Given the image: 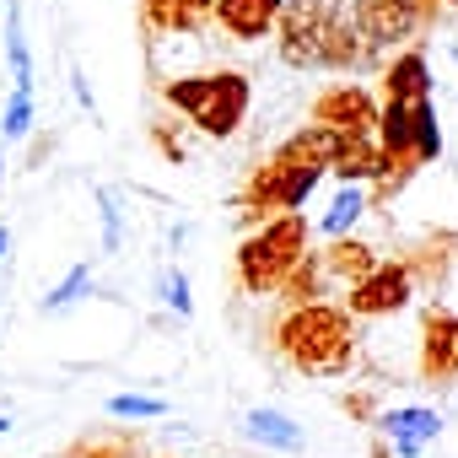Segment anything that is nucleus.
Listing matches in <instances>:
<instances>
[{"mask_svg":"<svg viewBox=\"0 0 458 458\" xmlns=\"http://www.w3.org/2000/svg\"><path fill=\"white\" fill-rule=\"evenodd\" d=\"M276 49L292 71H372L377 49L356 28L351 0H281Z\"/></svg>","mask_w":458,"mask_h":458,"instance_id":"f257e3e1","label":"nucleus"},{"mask_svg":"<svg viewBox=\"0 0 458 458\" xmlns=\"http://www.w3.org/2000/svg\"><path fill=\"white\" fill-rule=\"evenodd\" d=\"M335 140H340V135H329L324 124H302L281 151H270V157L249 173V183H243V194H238L243 221H265L270 210H281V216L302 210V205L313 199V189L324 183V173H329Z\"/></svg>","mask_w":458,"mask_h":458,"instance_id":"f03ea898","label":"nucleus"},{"mask_svg":"<svg viewBox=\"0 0 458 458\" xmlns=\"http://www.w3.org/2000/svg\"><path fill=\"white\" fill-rule=\"evenodd\" d=\"M276 351L302 377H345L356 367V318L335 302L286 308V318L276 324Z\"/></svg>","mask_w":458,"mask_h":458,"instance_id":"7ed1b4c3","label":"nucleus"},{"mask_svg":"<svg viewBox=\"0 0 458 458\" xmlns=\"http://www.w3.org/2000/svg\"><path fill=\"white\" fill-rule=\"evenodd\" d=\"M162 103L178 108L199 135L226 140L238 135L249 108H254V87L243 71H199V76H173L162 81Z\"/></svg>","mask_w":458,"mask_h":458,"instance_id":"20e7f679","label":"nucleus"},{"mask_svg":"<svg viewBox=\"0 0 458 458\" xmlns=\"http://www.w3.org/2000/svg\"><path fill=\"white\" fill-rule=\"evenodd\" d=\"M302 254H308V221H302V210L270 216L259 233H249L243 249H238V286H243L249 297L281 292V281L297 270Z\"/></svg>","mask_w":458,"mask_h":458,"instance_id":"39448f33","label":"nucleus"},{"mask_svg":"<svg viewBox=\"0 0 458 458\" xmlns=\"http://www.w3.org/2000/svg\"><path fill=\"white\" fill-rule=\"evenodd\" d=\"M410 297H415L410 265H404V259H383L367 281H356V286L345 292V313H351V318H388V313L410 308Z\"/></svg>","mask_w":458,"mask_h":458,"instance_id":"423d86ee","label":"nucleus"},{"mask_svg":"<svg viewBox=\"0 0 458 458\" xmlns=\"http://www.w3.org/2000/svg\"><path fill=\"white\" fill-rule=\"evenodd\" d=\"M351 12H356V28L367 33V44L383 55V49H399L420 33L426 22V6L420 0H351Z\"/></svg>","mask_w":458,"mask_h":458,"instance_id":"0eeeda50","label":"nucleus"},{"mask_svg":"<svg viewBox=\"0 0 458 458\" xmlns=\"http://www.w3.org/2000/svg\"><path fill=\"white\" fill-rule=\"evenodd\" d=\"M313 124L329 135H377V103L361 81H335L313 98Z\"/></svg>","mask_w":458,"mask_h":458,"instance_id":"6e6552de","label":"nucleus"},{"mask_svg":"<svg viewBox=\"0 0 458 458\" xmlns=\"http://www.w3.org/2000/svg\"><path fill=\"white\" fill-rule=\"evenodd\" d=\"M420 377L426 383H453L458 377V313L453 308H426L420 313Z\"/></svg>","mask_w":458,"mask_h":458,"instance_id":"1a4fd4ad","label":"nucleus"},{"mask_svg":"<svg viewBox=\"0 0 458 458\" xmlns=\"http://www.w3.org/2000/svg\"><path fill=\"white\" fill-rule=\"evenodd\" d=\"M377 431L394 442V458H420L426 442L442 437V415L426 410V404H399V410H383L377 415Z\"/></svg>","mask_w":458,"mask_h":458,"instance_id":"9d476101","label":"nucleus"},{"mask_svg":"<svg viewBox=\"0 0 458 458\" xmlns=\"http://www.w3.org/2000/svg\"><path fill=\"white\" fill-rule=\"evenodd\" d=\"M388 151L377 146V135H340L335 140V157H329V173L340 183H377L388 173Z\"/></svg>","mask_w":458,"mask_h":458,"instance_id":"9b49d317","label":"nucleus"},{"mask_svg":"<svg viewBox=\"0 0 458 458\" xmlns=\"http://www.w3.org/2000/svg\"><path fill=\"white\" fill-rule=\"evenodd\" d=\"M276 17H281V0H210V22H221L238 44L276 33Z\"/></svg>","mask_w":458,"mask_h":458,"instance_id":"f8f14e48","label":"nucleus"},{"mask_svg":"<svg viewBox=\"0 0 458 458\" xmlns=\"http://www.w3.org/2000/svg\"><path fill=\"white\" fill-rule=\"evenodd\" d=\"M431 98V65L420 49H404L383 65V103H426Z\"/></svg>","mask_w":458,"mask_h":458,"instance_id":"ddd939ff","label":"nucleus"},{"mask_svg":"<svg viewBox=\"0 0 458 458\" xmlns=\"http://www.w3.org/2000/svg\"><path fill=\"white\" fill-rule=\"evenodd\" d=\"M318 259H324V276H329V281H340L345 292H351L356 281H367V276L383 265V254H377L372 243H361V238H335Z\"/></svg>","mask_w":458,"mask_h":458,"instance_id":"4468645a","label":"nucleus"},{"mask_svg":"<svg viewBox=\"0 0 458 458\" xmlns=\"http://www.w3.org/2000/svg\"><path fill=\"white\" fill-rule=\"evenodd\" d=\"M151 33H199L210 28V0H140Z\"/></svg>","mask_w":458,"mask_h":458,"instance_id":"2eb2a0df","label":"nucleus"},{"mask_svg":"<svg viewBox=\"0 0 458 458\" xmlns=\"http://www.w3.org/2000/svg\"><path fill=\"white\" fill-rule=\"evenodd\" d=\"M243 437L249 442H259V447H270V453H302V426L292 420V415H281V410H249L243 415Z\"/></svg>","mask_w":458,"mask_h":458,"instance_id":"dca6fc26","label":"nucleus"},{"mask_svg":"<svg viewBox=\"0 0 458 458\" xmlns=\"http://www.w3.org/2000/svg\"><path fill=\"white\" fill-rule=\"evenodd\" d=\"M377 146L388 162L415 157V103H377Z\"/></svg>","mask_w":458,"mask_h":458,"instance_id":"f3484780","label":"nucleus"},{"mask_svg":"<svg viewBox=\"0 0 458 458\" xmlns=\"http://www.w3.org/2000/svg\"><path fill=\"white\" fill-rule=\"evenodd\" d=\"M453 259H458V233H437V238H426L420 249H410V254H404V265H410L415 286H437V281H447Z\"/></svg>","mask_w":458,"mask_h":458,"instance_id":"a211bd4d","label":"nucleus"},{"mask_svg":"<svg viewBox=\"0 0 458 458\" xmlns=\"http://www.w3.org/2000/svg\"><path fill=\"white\" fill-rule=\"evenodd\" d=\"M361 216H367V189H361V183H345V189L329 199L318 233H324V238H351V226H356Z\"/></svg>","mask_w":458,"mask_h":458,"instance_id":"6ab92c4d","label":"nucleus"},{"mask_svg":"<svg viewBox=\"0 0 458 458\" xmlns=\"http://www.w3.org/2000/svg\"><path fill=\"white\" fill-rule=\"evenodd\" d=\"M324 286H329L324 259H318V254H302V259H297V270L281 281V297H286L292 308H308V302H324Z\"/></svg>","mask_w":458,"mask_h":458,"instance_id":"aec40b11","label":"nucleus"},{"mask_svg":"<svg viewBox=\"0 0 458 458\" xmlns=\"http://www.w3.org/2000/svg\"><path fill=\"white\" fill-rule=\"evenodd\" d=\"M6 65H12V87H33V49H28V28H22V0L6 6Z\"/></svg>","mask_w":458,"mask_h":458,"instance_id":"412c9836","label":"nucleus"},{"mask_svg":"<svg viewBox=\"0 0 458 458\" xmlns=\"http://www.w3.org/2000/svg\"><path fill=\"white\" fill-rule=\"evenodd\" d=\"M33 119H38V98H33V87H12L6 108H0V140H6V146L28 140V135H33Z\"/></svg>","mask_w":458,"mask_h":458,"instance_id":"4be33fe9","label":"nucleus"},{"mask_svg":"<svg viewBox=\"0 0 458 458\" xmlns=\"http://www.w3.org/2000/svg\"><path fill=\"white\" fill-rule=\"evenodd\" d=\"M81 297H92V265H76L55 292H44V302H38V308H44V313H65V308H76Z\"/></svg>","mask_w":458,"mask_h":458,"instance_id":"5701e85b","label":"nucleus"},{"mask_svg":"<svg viewBox=\"0 0 458 458\" xmlns=\"http://www.w3.org/2000/svg\"><path fill=\"white\" fill-rule=\"evenodd\" d=\"M437 157H442V130H437V108L426 98V103H415V162L426 167Z\"/></svg>","mask_w":458,"mask_h":458,"instance_id":"b1692460","label":"nucleus"},{"mask_svg":"<svg viewBox=\"0 0 458 458\" xmlns=\"http://www.w3.org/2000/svg\"><path fill=\"white\" fill-rule=\"evenodd\" d=\"M108 415L114 420H162L167 415V399H157V394H114L108 399Z\"/></svg>","mask_w":458,"mask_h":458,"instance_id":"393cba45","label":"nucleus"},{"mask_svg":"<svg viewBox=\"0 0 458 458\" xmlns=\"http://www.w3.org/2000/svg\"><path fill=\"white\" fill-rule=\"evenodd\" d=\"M157 297H162V302H167L178 318H189V313H194V297H189V276H183L178 265H167V270L157 276Z\"/></svg>","mask_w":458,"mask_h":458,"instance_id":"a878e982","label":"nucleus"},{"mask_svg":"<svg viewBox=\"0 0 458 458\" xmlns=\"http://www.w3.org/2000/svg\"><path fill=\"white\" fill-rule=\"evenodd\" d=\"M98 216H103V254H119L124 243V216H119V194L98 189Z\"/></svg>","mask_w":458,"mask_h":458,"instance_id":"bb28decb","label":"nucleus"},{"mask_svg":"<svg viewBox=\"0 0 458 458\" xmlns=\"http://www.w3.org/2000/svg\"><path fill=\"white\" fill-rule=\"evenodd\" d=\"M135 453V437L130 431H119V437H108V442H81L76 447V458H130Z\"/></svg>","mask_w":458,"mask_h":458,"instance_id":"cd10ccee","label":"nucleus"},{"mask_svg":"<svg viewBox=\"0 0 458 458\" xmlns=\"http://www.w3.org/2000/svg\"><path fill=\"white\" fill-rule=\"evenodd\" d=\"M151 140H157V151H162L167 162H189V146H183L167 124H151Z\"/></svg>","mask_w":458,"mask_h":458,"instance_id":"c85d7f7f","label":"nucleus"},{"mask_svg":"<svg viewBox=\"0 0 458 458\" xmlns=\"http://www.w3.org/2000/svg\"><path fill=\"white\" fill-rule=\"evenodd\" d=\"M340 404H345V415H356V420H377V394H372V388H361V394H345Z\"/></svg>","mask_w":458,"mask_h":458,"instance_id":"c756f323","label":"nucleus"},{"mask_svg":"<svg viewBox=\"0 0 458 458\" xmlns=\"http://www.w3.org/2000/svg\"><path fill=\"white\" fill-rule=\"evenodd\" d=\"M426 6V17H437V12H447V6H458V0H420Z\"/></svg>","mask_w":458,"mask_h":458,"instance_id":"7c9ffc66","label":"nucleus"},{"mask_svg":"<svg viewBox=\"0 0 458 458\" xmlns=\"http://www.w3.org/2000/svg\"><path fill=\"white\" fill-rule=\"evenodd\" d=\"M12 254V233H6V226H0V259H6Z\"/></svg>","mask_w":458,"mask_h":458,"instance_id":"2f4dec72","label":"nucleus"},{"mask_svg":"<svg viewBox=\"0 0 458 458\" xmlns=\"http://www.w3.org/2000/svg\"><path fill=\"white\" fill-rule=\"evenodd\" d=\"M6 431H12V420H6V415H0V437H6Z\"/></svg>","mask_w":458,"mask_h":458,"instance_id":"473e14b6","label":"nucleus"},{"mask_svg":"<svg viewBox=\"0 0 458 458\" xmlns=\"http://www.w3.org/2000/svg\"><path fill=\"white\" fill-rule=\"evenodd\" d=\"M0 297H6V292H0Z\"/></svg>","mask_w":458,"mask_h":458,"instance_id":"72a5a7b5","label":"nucleus"}]
</instances>
